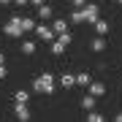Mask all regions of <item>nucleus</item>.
Listing matches in <instances>:
<instances>
[{"mask_svg": "<svg viewBox=\"0 0 122 122\" xmlns=\"http://www.w3.org/2000/svg\"><path fill=\"white\" fill-rule=\"evenodd\" d=\"M98 19H100V5H95V3H87V5H81V8H76L71 14V22L73 25H81V22L95 25Z\"/></svg>", "mask_w": 122, "mask_h": 122, "instance_id": "nucleus-1", "label": "nucleus"}, {"mask_svg": "<svg viewBox=\"0 0 122 122\" xmlns=\"http://www.w3.org/2000/svg\"><path fill=\"white\" fill-rule=\"evenodd\" d=\"M33 90L41 92V95H52V92H54V76H52V73H41V76H35Z\"/></svg>", "mask_w": 122, "mask_h": 122, "instance_id": "nucleus-2", "label": "nucleus"}, {"mask_svg": "<svg viewBox=\"0 0 122 122\" xmlns=\"http://www.w3.org/2000/svg\"><path fill=\"white\" fill-rule=\"evenodd\" d=\"M5 35H8V38H19V35H22L25 30H22V16H11L8 22H5Z\"/></svg>", "mask_w": 122, "mask_h": 122, "instance_id": "nucleus-3", "label": "nucleus"}, {"mask_svg": "<svg viewBox=\"0 0 122 122\" xmlns=\"http://www.w3.org/2000/svg\"><path fill=\"white\" fill-rule=\"evenodd\" d=\"M35 35H38V38L41 41H46V44H52V41H54V30H52V27H49V25H35V30H33Z\"/></svg>", "mask_w": 122, "mask_h": 122, "instance_id": "nucleus-4", "label": "nucleus"}, {"mask_svg": "<svg viewBox=\"0 0 122 122\" xmlns=\"http://www.w3.org/2000/svg\"><path fill=\"white\" fill-rule=\"evenodd\" d=\"M14 114H16L19 122H27V119H30V109H27V103H14Z\"/></svg>", "mask_w": 122, "mask_h": 122, "instance_id": "nucleus-5", "label": "nucleus"}, {"mask_svg": "<svg viewBox=\"0 0 122 122\" xmlns=\"http://www.w3.org/2000/svg\"><path fill=\"white\" fill-rule=\"evenodd\" d=\"M38 16H41V19H52V16H54V8H52L49 3H41V5H38Z\"/></svg>", "mask_w": 122, "mask_h": 122, "instance_id": "nucleus-6", "label": "nucleus"}, {"mask_svg": "<svg viewBox=\"0 0 122 122\" xmlns=\"http://www.w3.org/2000/svg\"><path fill=\"white\" fill-rule=\"evenodd\" d=\"M90 92H92L95 98L106 95V84H103V81H90Z\"/></svg>", "mask_w": 122, "mask_h": 122, "instance_id": "nucleus-7", "label": "nucleus"}, {"mask_svg": "<svg viewBox=\"0 0 122 122\" xmlns=\"http://www.w3.org/2000/svg\"><path fill=\"white\" fill-rule=\"evenodd\" d=\"M60 84H62L65 90H71V87L76 84V73H62V76H60Z\"/></svg>", "mask_w": 122, "mask_h": 122, "instance_id": "nucleus-8", "label": "nucleus"}, {"mask_svg": "<svg viewBox=\"0 0 122 122\" xmlns=\"http://www.w3.org/2000/svg\"><path fill=\"white\" fill-rule=\"evenodd\" d=\"M52 30L57 35H60V33H68V22H65V19H54V22H52Z\"/></svg>", "mask_w": 122, "mask_h": 122, "instance_id": "nucleus-9", "label": "nucleus"}, {"mask_svg": "<svg viewBox=\"0 0 122 122\" xmlns=\"http://www.w3.org/2000/svg\"><path fill=\"white\" fill-rule=\"evenodd\" d=\"M95 100H98V98L92 95V92H87V95L81 98V106H84V109H87V111H92V109H95Z\"/></svg>", "mask_w": 122, "mask_h": 122, "instance_id": "nucleus-10", "label": "nucleus"}, {"mask_svg": "<svg viewBox=\"0 0 122 122\" xmlns=\"http://www.w3.org/2000/svg\"><path fill=\"white\" fill-rule=\"evenodd\" d=\"M65 41H62V38H57V41H52V54H62V52H65Z\"/></svg>", "mask_w": 122, "mask_h": 122, "instance_id": "nucleus-11", "label": "nucleus"}, {"mask_svg": "<svg viewBox=\"0 0 122 122\" xmlns=\"http://www.w3.org/2000/svg\"><path fill=\"white\" fill-rule=\"evenodd\" d=\"M90 49H92V52H103V49H106V41L103 38H92L90 41Z\"/></svg>", "mask_w": 122, "mask_h": 122, "instance_id": "nucleus-12", "label": "nucleus"}, {"mask_svg": "<svg viewBox=\"0 0 122 122\" xmlns=\"http://www.w3.org/2000/svg\"><path fill=\"white\" fill-rule=\"evenodd\" d=\"M92 27H95V33H98V35H106V33H109V22H103V19H98Z\"/></svg>", "mask_w": 122, "mask_h": 122, "instance_id": "nucleus-13", "label": "nucleus"}, {"mask_svg": "<svg viewBox=\"0 0 122 122\" xmlns=\"http://www.w3.org/2000/svg\"><path fill=\"white\" fill-rule=\"evenodd\" d=\"M14 100H16V103H27V100H30L27 90H16V92H14Z\"/></svg>", "mask_w": 122, "mask_h": 122, "instance_id": "nucleus-14", "label": "nucleus"}, {"mask_svg": "<svg viewBox=\"0 0 122 122\" xmlns=\"http://www.w3.org/2000/svg\"><path fill=\"white\" fill-rule=\"evenodd\" d=\"M22 30H25V33L35 30V19H30V16H22Z\"/></svg>", "mask_w": 122, "mask_h": 122, "instance_id": "nucleus-15", "label": "nucleus"}, {"mask_svg": "<svg viewBox=\"0 0 122 122\" xmlns=\"http://www.w3.org/2000/svg\"><path fill=\"white\" fill-rule=\"evenodd\" d=\"M90 73H76V84H81V87H90Z\"/></svg>", "mask_w": 122, "mask_h": 122, "instance_id": "nucleus-16", "label": "nucleus"}, {"mask_svg": "<svg viewBox=\"0 0 122 122\" xmlns=\"http://www.w3.org/2000/svg\"><path fill=\"white\" fill-rule=\"evenodd\" d=\"M84 119H87V122H103L106 117H103V114H98L95 109H92V111H90V114H87V117H84Z\"/></svg>", "mask_w": 122, "mask_h": 122, "instance_id": "nucleus-17", "label": "nucleus"}, {"mask_svg": "<svg viewBox=\"0 0 122 122\" xmlns=\"http://www.w3.org/2000/svg\"><path fill=\"white\" fill-rule=\"evenodd\" d=\"M22 52L25 54H33L35 52V44H33V41H25V44H22Z\"/></svg>", "mask_w": 122, "mask_h": 122, "instance_id": "nucleus-18", "label": "nucleus"}, {"mask_svg": "<svg viewBox=\"0 0 122 122\" xmlns=\"http://www.w3.org/2000/svg\"><path fill=\"white\" fill-rule=\"evenodd\" d=\"M71 3H73L76 8H81V5H87V0H71Z\"/></svg>", "mask_w": 122, "mask_h": 122, "instance_id": "nucleus-19", "label": "nucleus"}, {"mask_svg": "<svg viewBox=\"0 0 122 122\" xmlns=\"http://www.w3.org/2000/svg\"><path fill=\"white\" fill-rule=\"evenodd\" d=\"M30 0H14V5H27Z\"/></svg>", "mask_w": 122, "mask_h": 122, "instance_id": "nucleus-20", "label": "nucleus"}, {"mask_svg": "<svg viewBox=\"0 0 122 122\" xmlns=\"http://www.w3.org/2000/svg\"><path fill=\"white\" fill-rule=\"evenodd\" d=\"M0 79H5V65H0Z\"/></svg>", "mask_w": 122, "mask_h": 122, "instance_id": "nucleus-21", "label": "nucleus"}, {"mask_svg": "<svg viewBox=\"0 0 122 122\" xmlns=\"http://www.w3.org/2000/svg\"><path fill=\"white\" fill-rule=\"evenodd\" d=\"M0 65H5V54L3 52H0Z\"/></svg>", "mask_w": 122, "mask_h": 122, "instance_id": "nucleus-22", "label": "nucleus"}, {"mask_svg": "<svg viewBox=\"0 0 122 122\" xmlns=\"http://www.w3.org/2000/svg\"><path fill=\"white\" fill-rule=\"evenodd\" d=\"M30 3H33V5H41V3H46V0H30Z\"/></svg>", "mask_w": 122, "mask_h": 122, "instance_id": "nucleus-23", "label": "nucleus"}, {"mask_svg": "<svg viewBox=\"0 0 122 122\" xmlns=\"http://www.w3.org/2000/svg\"><path fill=\"white\" fill-rule=\"evenodd\" d=\"M0 3H3V5H8V3H14V0H0Z\"/></svg>", "mask_w": 122, "mask_h": 122, "instance_id": "nucleus-24", "label": "nucleus"}, {"mask_svg": "<svg viewBox=\"0 0 122 122\" xmlns=\"http://www.w3.org/2000/svg\"><path fill=\"white\" fill-rule=\"evenodd\" d=\"M119 3H122V0H119Z\"/></svg>", "mask_w": 122, "mask_h": 122, "instance_id": "nucleus-25", "label": "nucleus"}]
</instances>
